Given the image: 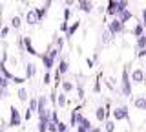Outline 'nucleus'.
<instances>
[{
	"label": "nucleus",
	"instance_id": "nucleus-44",
	"mask_svg": "<svg viewBox=\"0 0 146 132\" xmlns=\"http://www.w3.org/2000/svg\"><path fill=\"white\" fill-rule=\"evenodd\" d=\"M4 28V24H2V19H0V29H2Z\"/></svg>",
	"mask_w": 146,
	"mask_h": 132
},
{
	"label": "nucleus",
	"instance_id": "nucleus-13",
	"mask_svg": "<svg viewBox=\"0 0 146 132\" xmlns=\"http://www.w3.org/2000/svg\"><path fill=\"white\" fill-rule=\"evenodd\" d=\"M17 97H18V101H22V103L29 101V92H27L26 86H20V88L17 90Z\"/></svg>",
	"mask_w": 146,
	"mask_h": 132
},
{
	"label": "nucleus",
	"instance_id": "nucleus-41",
	"mask_svg": "<svg viewBox=\"0 0 146 132\" xmlns=\"http://www.w3.org/2000/svg\"><path fill=\"white\" fill-rule=\"evenodd\" d=\"M137 57H146V50H143V52H137Z\"/></svg>",
	"mask_w": 146,
	"mask_h": 132
},
{
	"label": "nucleus",
	"instance_id": "nucleus-18",
	"mask_svg": "<svg viewBox=\"0 0 146 132\" xmlns=\"http://www.w3.org/2000/svg\"><path fill=\"white\" fill-rule=\"evenodd\" d=\"M106 13L111 17H117V0H110L106 4Z\"/></svg>",
	"mask_w": 146,
	"mask_h": 132
},
{
	"label": "nucleus",
	"instance_id": "nucleus-30",
	"mask_svg": "<svg viewBox=\"0 0 146 132\" xmlns=\"http://www.w3.org/2000/svg\"><path fill=\"white\" fill-rule=\"evenodd\" d=\"M75 92H77V97H79V99H84L86 92H84V86H82V84H77L75 86Z\"/></svg>",
	"mask_w": 146,
	"mask_h": 132
},
{
	"label": "nucleus",
	"instance_id": "nucleus-39",
	"mask_svg": "<svg viewBox=\"0 0 146 132\" xmlns=\"http://www.w3.org/2000/svg\"><path fill=\"white\" fill-rule=\"evenodd\" d=\"M68 28H70V24H68V22H62V24H60V31H62L64 35H66V31H68Z\"/></svg>",
	"mask_w": 146,
	"mask_h": 132
},
{
	"label": "nucleus",
	"instance_id": "nucleus-37",
	"mask_svg": "<svg viewBox=\"0 0 146 132\" xmlns=\"http://www.w3.org/2000/svg\"><path fill=\"white\" fill-rule=\"evenodd\" d=\"M93 64H95L93 57H86V66H88V68H93Z\"/></svg>",
	"mask_w": 146,
	"mask_h": 132
},
{
	"label": "nucleus",
	"instance_id": "nucleus-9",
	"mask_svg": "<svg viewBox=\"0 0 146 132\" xmlns=\"http://www.w3.org/2000/svg\"><path fill=\"white\" fill-rule=\"evenodd\" d=\"M79 28H80V20H75L73 24H70V28H68L66 35H64V39H66V40H70V39L73 37V35L77 33V29H79Z\"/></svg>",
	"mask_w": 146,
	"mask_h": 132
},
{
	"label": "nucleus",
	"instance_id": "nucleus-38",
	"mask_svg": "<svg viewBox=\"0 0 146 132\" xmlns=\"http://www.w3.org/2000/svg\"><path fill=\"white\" fill-rule=\"evenodd\" d=\"M48 132H57V123H49V125H48Z\"/></svg>",
	"mask_w": 146,
	"mask_h": 132
},
{
	"label": "nucleus",
	"instance_id": "nucleus-21",
	"mask_svg": "<svg viewBox=\"0 0 146 132\" xmlns=\"http://www.w3.org/2000/svg\"><path fill=\"white\" fill-rule=\"evenodd\" d=\"M131 17H133V15H131V11H130V9H126V11H122V13H119V15H117V19H119V20H121V22H122V24H126V22H128V20H130V19H131Z\"/></svg>",
	"mask_w": 146,
	"mask_h": 132
},
{
	"label": "nucleus",
	"instance_id": "nucleus-35",
	"mask_svg": "<svg viewBox=\"0 0 146 132\" xmlns=\"http://www.w3.org/2000/svg\"><path fill=\"white\" fill-rule=\"evenodd\" d=\"M42 83H44V84H49V83H51V74H49V72H46V74H44Z\"/></svg>",
	"mask_w": 146,
	"mask_h": 132
},
{
	"label": "nucleus",
	"instance_id": "nucleus-24",
	"mask_svg": "<svg viewBox=\"0 0 146 132\" xmlns=\"http://www.w3.org/2000/svg\"><path fill=\"white\" fill-rule=\"evenodd\" d=\"M36 108H38V97H31V99H29V107H27V110H29L31 114H35Z\"/></svg>",
	"mask_w": 146,
	"mask_h": 132
},
{
	"label": "nucleus",
	"instance_id": "nucleus-2",
	"mask_svg": "<svg viewBox=\"0 0 146 132\" xmlns=\"http://www.w3.org/2000/svg\"><path fill=\"white\" fill-rule=\"evenodd\" d=\"M111 117L113 121H130V110H128V107H115L111 110Z\"/></svg>",
	"mask_w": 146,
	"mask_h": 132
},
{
	"label": "nucleus",
	"instance_id": "nucleus-16",
	"mask_svg": "<svg viewBox=\"0 0 146 132\" xmlns=\"http://www.w3.org/2000/svg\"><path fill=\"white\" fill-rule=\"evenodd\" d=\"M60 88H62V92L68 95V94H71L73 90H75V84H73V81H68L66 79V81H62V83H60Z\"/></svg>",
	"mask_w": 146,
	"mask_h": 132
},
{
	"label": "nucleus",
	"instance_id": "nucleus-8",
	"mask_svg": "<svg viewBox=\"0 0 146 132\" xmlns=\"http://www.w3.org/2000/svg\"><path fill=\"white\" fill-rule=\"evenodd\" d=\"M26 24H27V26H35V24H38V17H36L35 7L26 13Z\"/></svg>",
	"mask_w": 146,
	"mask_h": 132
},
{
	"label": "nucleus",
	"instance_id": "nucleus-6",
	"mask_svg": "<svg viewBox=\"0 0 146 132\" xmlns=\"http://www.w3.org/2000/svg\"><path fill=\"white\" fill-rule=\"evenodd\" d=\"M49 6H51V2H44L40 7H35V11H36V17H38V22H42V19L46 15H48V9H49Z\"/></svg>",
	"mask_w": 146,
	"mask_h": 132
},
{
	"label": "nucleus",
	"instance_id": "nucleus-17",
	"mask_svg": "<svg viewBox=\"0 0 146 132\" xmlns=\"http://www.w3.org/2000/svg\"><path fill=\"white\" fill-rule=\"evenodd\" d=\"M131 35H133L135 39H139L141 35H144V24H143V22H137V24L133 26V29H131Z\"/></svg>",
	"mask_w": 146,
	"mask_h": 132
},
{
	"label": "nucleus",
	"instance_id": "nucleus-23",
	"mask_svg": "<svg viewBox=\"0 0 146 132\" xmlns=\"http://www.w3.org/2000/svg\"><path fill=\"white\" fill-rule=\"evenodd\" d=\"M46 105H48V97H46V95H38V108H36V114L46 110Z\"/></svg>",
	"mask_w": 146,
	"mask_h": 132
},
{
	"label": "nucleus",
	"instance_id": "nucleus-25",
	"mask_svg": "<svg viewBox=\"0 0 146 132\" xmlns=\"http://www.w3.org/2000/svg\"><path fill=\"white\" fill-rule=\"evenodd\" d=\"M104 132H115V121H113V119H106V121H104Z\"/></svg>",
	"mask_w": 146,
	"mask_h": 132
},
{
	"label": "nucleus",
	"instance_id": "nucleus-45",
	"mask_svg": "<svg viewBox=\"0 0 146 132\" xmlns=\"http://www.w3.org/2000/svg\"><path fill=\"white\" fill-rule=\"evenodd\" d=\"M144 35H146V24H144Z\"/></svg>",
	"mask_w": 146,
	"mask_h": 132
},
{
	"label": "nucleus",
	"instance_id": "nucleus-4",
	"mask_svg": "<svg viewBox=\"0 0 146 132\" xmlns=\"http://www.w3.org/2000/svg\"><path fill=\"white\" fill-rule=\"evenodd\" d=\"M108 29H110V33H111L113 37H117V35H121L122 31H124V24H122L117 17H113V19L108 22Z\"/></svg>",
	"mask_w": 146,
	"mask_h": 132
},
{
	"label": "nucleus",
	"instance_id": "nucleus-22",
	"mask_svg": "<svg viewBox=\"0 0 146 132\" xmlns=\"http://www.w3.org/2000/svg\"><path fill=\"white\" fill-rule=\"evenodd\" d=\"M135 48H137V52H143V50H146V35H141V37L137 39Z\"/></svg>",
	"mask_w": 146,
	"mask_h": 132
},
{
	"label": "nucleus",
	"instance_id": "nucleus-1",
	"mask_svg": "<svg viewBox=\"0 0 146 132\" xmlns=\"http://www.w3.org/2000/svg\"><path fill=\"white\" fill-rule=\"evenodd\" d=\"M121 92L124 97H131V79L126 66L122 68V75H121Z\"/></svg>",
	"mask_w": 146,
	"mask_h": 132
},
{
	"label": "nucleus",
	"instance_id": "nucleus-7",
	"mask_svg": "<svg viewBox=\"0 0 146 132\" xmlns=\"http://www.w3.org/2000/svg\"><path fill=\"white\" fill-rule=\"evenodd\" d=\"M95 117H97V121H99V123H104V121H106V119H108L106 107H102V105H100V107L95 108Z\"/></svg>",
	"mask_w": 146,
	"mask_h": 132
},
{
	"label": "nucleus",
	"instance_id": "nucleus-34",
	"mask_svg": "<svg viewBox=\"0 0 146 132\" xmlns=\"http://www.w3.org/2000/svg\"><path fill=\"white\" fill-rule=\"evenodd\" d=\"M7 84H9V81L6 79V77H2V75H0V88H2V90H6V88H7Z\"/></svg>",
	"mask_w": 146,
	"mask_h": 132
},
{
	"label": "nucleus",
	"instance_id": "nucleus-26",
	"mask_svg": "<svg viewBox=\"0 0 146 132\" xmlns=\"http://www.w3.org/2000/svg\"><path fill=\"white\" fill-rule=\"evenodd\" d=\"M106 86H108V90H111V92H113V90H115V86H117V79L113 75H110L108 79H106Z\"/></svg>",
	"mask_w": 146,
	"mask_h": 132
},
{
	"label": "nucleus",
	"instance_id": "nucleus-43",
	"mask_svg": "<svg viewBox=\"0 0 146 132\" xmlns=\"http://www.w3.org/2000/svg\"><path fill=\"white\" fill-rule=\"evenodd\" d=\"M90 132H100V129H99V127H93V129H91Z\"/></svg>",
	"mask_w": 146,
	"mask_h": 132
},
{
	"label": "nucleus",
	"instance_id": "nucleus-3",
	"mask_svg": "<svg viewBox=\"0 0 146 132\" xmlns=\"http://www.w3.org/2000/svg\"><path fill=\"white\" fill-rule=\"evenodd\" d=\"M22 125V116H20V110L17 107H11L9 108V121H7V127H20Z\"/></svg>",
	"mask_w": 146,
	"mask_h": 132
},
{
	"label": "nucleus",
	"instance_id": "nucleus-40",
	"mask_svg": "<svg viewBox=\"0 0 146 132\" xmlns=\"http://www.w3.org/2000/svg\"><path fill=\"white\" fill-rule=\"evenodd\" d=\"M141 15H143V24H146V9L141 11Z\"/></svg>",
	"mask_w": 146,
	"mask_h": 132
},
{
	"label": "nucleus",
	"instance_id": "nucleus-11",
	"mask_svg": "<svg viewBox=\"0 0 146 132\" xmlns=\"http://www.w3.org/2000/svg\"><path fill=\"white\" fill-rule=\"evenodd\" d=\"M77 6H79V9L82 13H91L93 11V2H90V0H80V2H77Z\"/></svg>",
	"mask_w": 146,
	"mask_h": 132
},
{
	"label": "nucleus",
	"instance_id": "nucleus-20",
	"mask_svg": "<svg viewBox=\"0 0 146 132\" xmlns=\"http://www.w3.org/2000/svg\"><path fill=\"white\" fill-rule=\"evenodd\" d=\"M57 105H58V108H66L68 107V97H66L64 92H60L57 95Z\"/></svg>",
	"mask_w": 146,
	"mask_h": 132
},
{
	"label": "nucleus",
	"instance_id": "nucleus-29",
	"mask_svg": "<svg viewBox=\"0 0 146 132\" xmlns=\"http://www.w3.org/2000/svg\"><path fill=\"white\" fill-rule=\"evenodd\" d=\"M111 39H113V35L110 33V29L106 28V29L102 31V44H108V42H110V40H111Z\"/></svg>",
	"mask_w": 146,
	"mask_h": 132
},
{
	"label": "nucleus",
	"instance_id": "nucleus-14",
	"mask_svg": "<svg viewBox=\"0 0 146 132\" xmlns=\"http://www.w3.org/2000/svg\"><path fill=\"white\" fill-rule=\"evenodd\" d=\"M68 70H70V62H68V59H60V61H58V66H57V72L60 75H64V74H68Z\"/></svg>",
	"mask_w": 146,
	"mask_h": 132
},
{
	"label": "nucleus",
	"instance_id": "nucleus-27",
	"mask_svg": "<svg viewBox=\"0 0 146 132\" xmlns=\"http://www.w3.org/2000/svg\"><path fill=\"white\" fill-rule=\"evenodd\" d=\"M126 9H128V2L126 0H117V15L122 13V11H126Z\"/></svg>",
	"mask_w": 146,
	"mask_h": 132
},
{
	"label": "nucleus",
	"instance_id": "nucleus-5",
	"mask_svg": "<svg viewBox=\"0 0 146 132\" xmlns=\"http://www.w3.org/2000/svg\"><path fill=\"white\" fill-rule=\"evenodd\" d=\"M130 79H131V84H143L144 81H146V74H144V70H143V68H135V70L131 72Z\"/></svg>",
	"mask_w": 146,
	"mask_h": 132
},
{
	"label": "nucleus",
	"instance_id": "nucleus-36",
	"mask_svg": "<svg viewBox=\"0 0 146 132\" xmlns=\"http://www.w3.org/2000/svg\"><path fill=\"white\" fill-rule=\"evenodd\" d=\"M70 15H71V9H70V7H66V9H64V22L70 20Z\"/></svg>",
	"mask_w": 146,
	"mask_h": 132
},
{
	"label": "nucleus",
	"instance_id": "nucleus-19",
	"mask_svg": "<svg viewBox=\"0 0 146 132\" xmlns=\"http://www.w3.org/2000/svg\"><path fill=\"white\" fill-rule=\"evenodd\" d=\"M20 26H22V19L18 15L15 17H11V20H9V28H13V29H20Z\"/></svg>",
	"mask_w": 146,
	"mask_h": 132
},
{
	"label": "nucleus",
	"instance_id": "nucleus-33",
	"mask_svg": "<svg viewBox=\"0 0 146 132\" xmlns=\"http://www.w3.org/2000/svg\"><path fill=\"white\" fill-rule=\"evenodd\" d=\"M100 77H102V75H99L97 81H95V84H93V92L95 94H100Z\"/></svg>",
	"mask_w": 146,
	"mask_h": 132
},
{
	"label": "nucleus",
	"instance_id": "nucleus-42",
	"mask_svg": "<svg viewBox=\"0 0 146 132\" xmlns=\"http://www.w3.org/2000/svg\"><path fill=\"white\" fill-rule=\"evenodd\" d=\"M6 94H7L6 90H2V88H0V99H2V97H4V95H6Z\"/></svg>",
	"mask_w": 146,
	"mask_h": 132
},
{
	"label": "nucleus",
	"instance_id": "nucleus-12",
	"mask_svg": "<svg viewBox=\"0 0 146 132\" xmlns=\"http://www.w3.org/2000/svg\"><path fill=\"white\" fill-rule=\"evenodd\" d=\"M40 61H42V64H44V68H46L48 72H49V70H51V68L55 66V61H53V59L48 55V53H40Z\"/></svg>",
	"mask_w": 146,
	"mask_h": 132
},
{
	"label": "nucleus",
	"instance_id": "nucleus-31",
	"mask_svg": "<svg viewBox=\"0 0 146 132\" xmlns=\"http://www.w3.org/2000/svg\"><path fill=\"white\" fill-rule=\"evenodd\" d=\"M9 31H11V28H9V26H4V28L0 29V39H7Z\"/></svg>",
	"mask_w": 146,
	"mask_h": 132
},
{
	"label": "nucleus",
	"instance_id": "nucleus-15",
	"mask_svg": "<svg viewBox=\"0 0 146 132\" xmlns=\"http://www.w3.org/2000/svg\"><path fill=\"white\" fill-rule=\"evenodd\" d=\"M35 75H36V66L33 64V62H27V64H26V81L33 79Z\"/></svg>",
	"mask_w": 146,
	"mask_h": 132
},
{
	"label": "nucleus",
	"instance_id": "nucleus-10",
	"mask_svg": "<svg viewBox=\"0 0 146 132\" xmlns=\"http://www.w3.org/2000/svg\"><path fill=\"white\" fill-rule=\"evenodd\" d=\"M133 107L137 108V110L146 112V95H137V97L133 99Z\"/></svg>",
	"mask_w": 146,
	"mask_h": 132
},
{
	"label": "nucleus",
	"instance_id": "nucleus-32",
	"mask_svg": "<svg viewBox=\"0 0 146 132\" xmlns=\"http://www.w3.org/2000/svg\"><path fill=\"white\" fill-rule=\"evenodd\" d=\"M57 132H68V125L62 123V121H58L57 123Z\"/></svg>",
	"mask_w": 146,
	"mask_h": 132
},
{
	"label": "nucleus",
	"instance_id": "nucleus-28",
	"mask_svg": "<svg viewBox=\"0 0 146 132\" xmlns=\"http://www.w3.org/2000/svg\"><path fill=\"white\" fill-rule=\"evenodd\" d=\"M46 53H48V55H49V57H51V59H53V61H57V57H58V53H60V52H58V50H57V48H53V44H51V46H49V48H48V52H46Z\"/></svg>",
	"mask_w": 146,
	"mask_h": 132
}]
</instances>
